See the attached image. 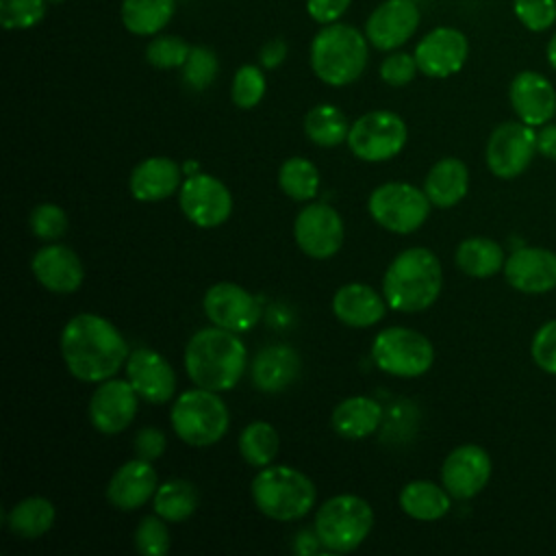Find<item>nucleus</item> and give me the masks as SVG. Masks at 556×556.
<instances>
[{"label": "nucleus", "instance_id": "nucleus-1", "mask_svg": "<svg viewBox=\"0 0 556 556\" xmlns=\"http://www.w3.org/2000/svg\"><path fill=\"white\" fill-rule=\"evenodd\" d=\"M61 354L74 378L104 382L126 365L128 343L109 319L96 313H80L63 326Z\"/></svg>", "mask_w": 556, "mask_h": 556}, {"label": "nucleus", "instance_id": "nucleus-2", "mask_svg": "<svg viewBox=\"0 0 556 556\" xmlns=\"http://www.w3.org/2000/svg\"><path fill=\"white\" fill-rule=\"evenodd\" d=\"M248 365V352L237 332L213 326L198 330L185 348V369L195 387L228 391L237 387Z\"/></svg>", "mask_w": 556, "mask_h": 556}, {"label": "nucleus", "instance_id": "nucleus-3", "mask_svg": "<svg viewBox=\"0 0 556 556\" xmlns=\"http://www.w3.org/2000/svg\"><path fill=\"white\" fill-rule=\"evenodd\" d=\"M443 287V269L428 248L402 250L387 267L382 295L393 311L419 313L432 306Z\"/></svg>", "mask_w": 556, "mask_h": 556}, {"label": "nucleus", "instance_id": "nucleus-4", "mask_svg": "<svg viewBox=\"0 0 556 556\" xmlns=\"http://www.w3.org/2000/svg\"><path fill=\"white\" fill-rule=\"evenodd\" d=\"M367 37L350 24H324L311 43V67L315 76L330 87L354 83L367 65Z\"/></svg>", "mask_w": 556, "mask_h": 556}, {"label": "nucleus", "instance_id": "nucleus-5", "mask_svg": "<svg viewBox=\"0 0 556 556\" xmlns=\"http://www.w3.org/2000/svg\"><path fill=\"white\" fill-rule=\"evenodd\" d=\"M317 491L313 480L289 465H267L252 480L256 508L276 521H295L311 513Z\"/></svg>", "mask_w": 556, "mask_h": 556}, {"label": "nucleus", "instance_id": "nucleus-6", "mask_svg": "<svg viewBox=\"0 0 556 556\" xmlns=\"http://www.w3.org/2000/svg\"><path fill=\"white\" fill-rule=\"evenodd\" d=\"M374 510L367 500L341 493L326 500L315 513V539L330 552H354L371 532Z\"/></svg>", "mask_w": 556, "mask_h": 556}, {"label": "nucleus", "instance_id": "nucleus-7", "mask_svg": "<svg viewBox=\"0 0 556 556\" xmlns=\"http://www.w3.org/2000/svg\"><path fill=\"white\" fill-rule=\"evenodd\" d=\"M228 426V406L217 391L195 387L180 393L172 406V428L187 445H213L226 434Z\"/></svg>", "mask_w": 556, "mask_h": 556}, {"label": "nucleus", "instance_id": "nucleus-8", "mask_svg": "<svg viewBox=\"0 0 556 556\" xmlns=\"http://www.w3.org/2000/svg\"><path fill=\"white\" fill-rule=\"evenodd\" d=\"M371 358L378 369L400 378H417L434 363L430 339L413 328H387L371 343Z\"/></svg>", "mask_w": 556, "mask_h": 556}, {"label": "nucleus", "instance_id": "nucleus-9", "mask_svg": "<svg viewBox=\"0 0 556 556\" xmlns=\"http://www.w3.org/2000/svg\"><path fill=\"white\" fill-rule=\"evenodd\" d=\"M430 204L426 191L408 182H384L367 200L374 222L395 235H410L421 228L428 219Z\"/></svg>", "mask_w": 556, "mask_h": 556}, {"label": "nucleus", "instance_id": "nucleus-10", "mask_svg": "<svg viewBox=\"0 0 556 556\" xmlns=\"http://www.w3.org/2000/svg\"><path fill=\"white\" fill-rule=\"evenodd\" d=\"M408 130L393 111H369L352 122L348 146L352 154L367 163H380L397 156L406 146Z\"/></svg>", "mask_w": 556, "mask_h": 556}, {"label": "nucleus", "instance_id": "nucleus-11", "mask_svg": "<svg viewBox=\"0 0 556 556\" xmlns=\"http://www.w3.org/2000/svg\"><path fill=\"white\" fill-rule=\"evenodd\" d=\"M536 152V132L519 122H504L493 128L486 141V167L493 176L510 180L526 172Z\"/></svg>", "mask_w": 556, "mask_h": 556}, {"label": "nucleus", "instance_id": "nucleus-12", "mask_svg": "<svg viewBox=\"0 0 556 556\" xmlns=\"http://www.w3.org/2000/svg\"><path fill=\"white\" fill-rule=\"evenodd\" d=\"M178 204L185 217L198 228H217L232 213L228 187L211 174H191L178 191Z\"/></svg>", "mask_w": 556, "mask_h": 556}, {"label": "nucleus", "instance_id": "nucleus-13", "mask_svg": "<svg viewBox=\"0 0 556 556\" xmlns=\"http://www.w3.org/2000/svg\"><path fill=\"white\" fill-rule=\"evenodd\" d=\"M343 219L341 215L324 202H313L304 206L293 222V237L298 248L311 258H330L339 252L343 243Z\"/></svg>", "mask_w": 556, "mask_h": 556}, {"label": "nucleus", "instance_id": "nucleus-14", "mask_svg": "<svg viewBox=\"0 0 556 556\" xmlns=\"http://www.w3.org/2000/svg\"><path fill=\"white\" fill-rule=\"evenodd\" d=\"M202 308L213 326L232 332H248L261 319L258 300L235 282H217L208 287L202 300Z\"/></svg>", "mask_w": 556, "mask_h": 556}, {"label": "nucleus", "instance_id": "nucleus-15", "mask_svg": "<svg viewBox=\"0 0 556 556\" xmlns=\"http://www.w3.org/2000/svg\"><path fill=\"white\" fill-rule=\"evenodd\" d=\"M469 56V41L463 30L454 26H437L426 33L417 48L415 61L421 74L430 78H447L463 70Z\"/></svg>", "mask_w": 556, "mask_h": 556}, {"label": "nucleus", "instance_id": "nucleus-16", "mask_svg": "<svg viewBox=\"0 0 556 556\" xmlns=\"http://www.w3.org/2000/svg\"><path fill=\"white\" fill-rule=\"evenodd\" d=\"M137 391L128 380L109 378L93 391L87 415L91 426L102 434H117L126 430L137 415Z\"/></svg>", "mask_w": 556, "mask_h": 556}, {"label": "nucleus", "instance_id": "nucleus-17", "mask_svg": "<svg viewBox=\"0 0 556 556\" xmlns=\"http://www.w3.org/2000/svg\"><path fill=\"white\" fill-rule=\"evenodd\" d=\"M491 478V456L484 447L465 443L452 450L441 467V482L456 500L478 495Z\"/></svg>", "mask_w": 556, "mask_h": 556}, {"label": "nucleus", "instance_id": "nucleus-18", "mask_svg": "<svg viewBox=\"0 0 556 556\" xmlns=\"http://www.w3.org/2000/svg\"><path fill=\"white\" fill-rule=\"evenodd\" d=\"M419 17L413 0H384L367 17L365 37L376 50H395L415 35Z\"/></svg>", "mask_w": 556, "mask_h": 556}, {"label": "nucleus", "instance_id": "nucleus-19", "mask_svg": "<svg viewBox=\"0 0 556 556\" xmlns=\"http://www.w3.org/2000/svg\"><path fill=\"white\" fill-rule=\"evenodd\" d=\"M126 378L137 395L150 404H165L174 397L176 374L172 365L150 348H139L128 354Z\"/></svg>", "mask_w": 556, "mask_h": 556}, {"label": "nucleus", "instance_id": "nucleus-20", "mask_svg": "<svg viewBox=\"0 0 556 556\" xmlns=\"http://www.w3.org/2000/svg\"><path fill=\"white\" fill-rule=\"evenodd\" d=\"M508 100L515 115L528 126H543L556 115V89L534 70L519 72L508 87Z\"/></svg>", "mask_w": 556, "mask_h": 556}, {"label": "nucleus", "instance_id": "nucleus-21", "mask_svg": "<svg viewBox=\"0 0 556 556\" xmlns=\"http://www.w3.org/2000/svg\"><path fill=\"white\" fill-rule=\"evenodd\" d=\"M506 282L521 293L556 289V254L545 248H519L504 263Z\"/></svg>", "mask_w": 556, "mask_h": 556}, {"label": "nucleus", "instance_id": "nucleus-22", "mask_svg": "<svg viewBox=\"0 0 556 556\" xmlns=\"http://www.w3.org/2000/svg\"><path fill=\"white\" fill-rule=\"evenodd\" d=\"M30 269L37 282L52 293H74L85 280V267L78 254L61 243L39 248L30 258Z\"/></svg>", "mask_w": 556, "mask_h": 556}, {"label": "nucleus", "instance_id": "nucleus-23", "mask_svg": "<svg viewBox=\"0 0 556 556\" xmlns=\"http://www.w3.org/2000/svg\"><path fill=\"white\" fill-rule=\"evenodd\" d=\"M156 489V469L150 460L137 456L115 469L106 486V500L117 510H137L154 497Z\"/></svg>", "mask_w": 556, "mask_h": 556}, {"label": "nucleus", "instance_id": "nucleus-24", "mask_svg": "<svg viewBox=\"0 0 556 556\" xmlns=\"http://www.w3.org/2000/svg\"><path fill=\"white\" fill-rule=\"evenodd\" d=\"M387 300L369 285L348 282L332 298L334 317L350 328L376 326L387 315Z\"/></svg>", "mask_w": 556, "mask_h": 556}, {"label": "nucleus", "instance_id": "nucleus-25", "mask_svg": "<svg viewBox=\"0 0 556 556\" xmlns=\"http://www.w3.org/2000/svg\"><path fill=\"white\" fill-rule=\"evenodd\" d=\"M180 165L167 156H150L130 174V193L139 202H156L174 195L180 187Z\"/></svg>", "mask_w": 556, "mask_h": 556}, {"label": "nucleus", "instance_id": "nucleus-26", "mask_svg": "<svg viewBox=\"0 0 556 556\" xmlns=\"http://www.w3.org/2000/svg\"><path fill=\"white\" fill-rule=\"evenodd\" d=\"M300 374V356L285 343L263 348L252 361V382L265 393L287 389Z\"/></svg>", "mask_w": 556, "mask_h": 556}, {"label": "nucleus", "instance_id": "nucleus-27", "mask_svg": "<svg viewBox=\"0 0 556 556\" xmlns=\"http://www.w3.org/2000/svg\"><path fill=\"white\" fill-rule=\"evenodd\" d=\"M428 200L439 208H450L458 204L469 191V169L460 159L445 156L437 161L424 182Z\"/></svg>", "mask_w": 556, "mask_h": 556}, {"label": "nucleus", "instance_id": "nucleus-28", "mask_svg": "<svg viewBox=\"0 0 556 556\" xmlns=\"http://www.w3.org/2000/svg\"><path fill=\"white\" fill-rule=\"evenodd\" d=\"M382 421V406L367 395H352L341 400L330 417L334 432L343 439H365L378 430Z\"/></svg>", "mask_w": 556, "mask_h": 556}, {"label": "nucleus", "instance_id": "nucleus-29", "mask_svg": "<svg viewBox=\"0 0 556 556\" xmlns=\"http://www.w3.org/2000/svg\"><path fill=\"white\" fill-rule=\"evenodd\" d=\"M400 508L417 521H437L450 513L452 495L430 480H413L400 491Z\"/></svg>", "mask_w": 556, "mask_h": 556}, {"label": "nucleus", "instance_id": "nucleus-30", "mask_svg": "<svg viewBox=\"0 0 556 556\" xmlns=\"http://www.w3.org/2000/svg\"><path fill=\"white\" fill-rule=\"evenodd\" d=\"M176 13V0H122L119 17L128 33L150 37L163 30Z\"/></svg>", "mask_w": 556, "mask_h": 556}, {"label": "nucleus", "instance_id": "nucleus-31", "mask_svg": "<svg viewBox=\"0 0 556 556\" xmlns=\"http://www.w3.org/2000/svg\"><path fill=\"white\" fill-rule=\"evenodd\" d=\"M54 504L48 497L30 495L20 500L7 515V528L20 539H39L54 526Z\"/></svg>", "mask_w": 556, "mask_h": 556}, {"label": "nucleus", "instance_id": "nucleus-32", "mask_svg": "<svg viewBox=\"0 0 556 556\" xmlns=\"http://www.w3.org/2000/svg\"><path fill=\"white\" fill-rule=\"evenodd\" d=\"M504 263L502 245L486 237H469L456 248V265L471 278H491L504 269Z\"/></svg>", "mask_w": 556, "mask_h": 556}, {"label": "nucleus", "instance_id": "nucleus-33", "mask_svg": "<svg viewBox=\"0 0 556 556\" xmlns=\"http://www.w3.org/2000/svg\"><path fill=\"white\" fill-rule=\"evenodd\" d=\"M154 513L161 515L165 521L180 523L189 519L198 508V491L189 480L174 478L159 484L152 497Z\"/></svg>", "mask_w": 556, "mask_h": 556}, {"label": "nucleus", "instance_id": "nucleus-34", "mask_svg": "<svg viewBox=\"0 0 556 556\" xmlns=\"http://www.w3.org/2000/svg\"><path fill=\"white\" fill-rule=\"evenodd\" d=\"M350 126L345 113L334 104H317L304 117L306 137L321 148H334L348 141Z\"/></svg>", "mask_w": 556, "mask_h": 556}, {"label": "nucleus", "instance_id": "nucleus-35", "mask_svg": "<svg viewBox=\"0 0 556 556\" xmlns=\"http://www.w3.org/2000/svg\"><path fill=\"white\" fill-rule=\"evenodd\" d=\"M280 437L267 421H252L239 434V454L252 467H267L278 456Z\"/></svg>", "mask_w": 556, "mask_h": 556}, {"label": "nucleus", "instance_id": "nucleus-36", "mask_svg": "<svg viewBox=\"0 0 556 556\" xmlns=\"http://www.w3.org/2000/svg\"><path fill=\"white\" fill-rule=\"evenodd\" d=\"M278 185L291 200L306 202L313 200L319 189V172L313 161L291 156L278 169Z\"/></svg>", "mask_w": 556, "mask_h": 556}, {"label": "nucleus", "instance_id": "nucleus-37", "mask_svg": "<svg viewBox=\"0 0 556 556\" xmlns=\"http://www.w3.org/2000/svg\"><path fill=\"white\" fill-rule=\"evenodd\" d=\"M217 72H219V61L215 52L206 46H193L182 65V80L189 89L202 91L215 80Z\"/></svg>", "mask_w": 556, "mask_h": 556}, {"label": "nucleus", "instance_id": "nucleus-38", "mask_svg": "<svg viewBox=\"0 0 556 556\" xmlns=\"http://www.w3.org/2000/svg\"><path fill=\"white\" fill-rule=\"evenodd\" d=\"M191 46L176 35H159L146 48V61L156 70H174L182 67Z\"/></svg>", "mask_w": 556, "mask_h": 556}, {"label": "nucleus", "instance_id": "nucleus-39", "mask_svg": "<svg viewBox=\"0 0 556 556\" xmlns=\"http://www.w3.org/2000/svg\"><path fill=\"white\" fill-rule=\"evenodd\" d=\"M265 74L258 65H241L235 72L230 98L239 109H254L265 96Z\"/></svg>", "mask_w": 556, "mask_h": 556}, {"label": "nucleus", "instance_id": "nucleus-40", "mask_svg": "<svg viewBox=\"0 0 556 556\" xmlns=\"http://www.w3.org/2000/svg\"><path fill=\"white\" fill-rule=\"evenodd\" d=\"M172 539L167 523L161 515H148L139 521L135 530V549L143 556H165L169 552Z\"/></svg>", "mask_w": 556, "mask_h": 556}, {"label": "nucleus", "instance_id": "nucleus-41", "mask_svg": "<svg viewBox=\"0 0 556 556\" xmlns=\"http://www.w3.org/2000/svg\"><path fill=\"white\" fill-rule=\"evenodd\" d=\"M46 0H0V24L7 30H26L46 17Z\"/></svg>", "mask_w": 556, "mask_h": 556}, {"label": "nucleus", "instance_id": "nucleus-42", "mask_svg": "<svg viewBox=\"0 0 556 556\" xmlns=\"http://www.w3.org/2000/svg\"><path fill=\"white\" fill-rule=\"evenodd\" d=\"M517 22L530 33H545L556 24V0H513Z\"/></svg>", "mask_w": 556, "mask_h": 556}, {"label": "nucleus", "instance_id": "nucleus-43", "mask_svg": "<svg viewBox=\"0 0 556 556\" xmlns=\"http://www.w3.org/2000/svg\"><path fill=\"white\" fill-rule=\"evenodd\" d=\"M30 232L43 241H56L67 232V215L59 204L46 202L30 211Z\"/></svg>", "mask_w": 556, "mask_h": 556}, {"label": "nucleus", "instance_id": "nucleus-44", "mask_svg": "<svg viewBox=\"0 0 556 556\" xmlns=\"http://www.w3.org/2000/svg\"><path fill=\"white\" fill-rule=\"evenodd\" d=\"M530 354L541 371L556 376V319L545 321L534 332Z\"/></svg>", "mask_w": 556, "mask_h": 556}, {"label": "nucleus", "instance_id": "nucleus-45", "mask_svg": "<svg viewBox=\"0 0 556 556\" xmlns=\"http://www.w3.org/2000/svg\"><path fill=\"white\" fill-rule=\"evenodd\" d=\"M417 72L419 67H417L415 54H406V52H393L380 65V78L391 87L408 85Z\"/></svg>", "mask_w": 556, "mask_h": 556}, {"label": "nucleus", "instance_id": "nucleus-46", "mask_svg": "<svg viewBox=\"0 0 556 556\" xmlns=\"http://www.w3.org/2000/svg\"><path fill=\"white\" fill-rule=\"evenodd\" d=\"M132 445H135V452H137L139 458L152 463L154 458L163 456V452H165V447H167V439H165V434H163L159 428L148 426V428H141V430L137 432Z\"/></svg>", "mask_w": 556, "mask_h": 556}, {"label": "nucleus", "instance_id": "nucleus-47", "mask_svg": "<svg viewBox=\"0 0 556 556\" xmlns=\"http://www.w3.org/2000/svg\"><path fill=\"white\" fill-rule=\"evenodd\" d=\"M352 0H306V11L317 24L337 22L350 7Z\"/></svg>", "mask_w": 556, "mask_h": 556}, {"label": "nucleus", "instance_id": "nucleus-48", "mask_svg": "<svg viewBox=\"0 0 556 556\" xmlns=\"http://www.w3.org/2000/svg\"><path fill=\"white\" fill-rule=\"evenodd\" d=\"M285 59H287V41L280 37L265 41L263 48L258 50V61H261V67H265V70H274V67L282 65Z\"/></svg>", "mask_w": 556, "mask_h": 556}, {"label": "nucleus", "instance_id": "nucleus-49", "mask_svg": "<svg viewBox=\"0 0 556 556\" xmlns=\"http://www.w3.org/2000/svg\"><path fill=\"white\" fill-rule=\"evenodd\" d=\"M536 152L556 161V124H543L536 132Z\"/></svg>", "mask_w": 556, "mask_h": 556}, {"label": "nucleus", "instance_id": "nucleus-50", "mask_svg": "<svg viewBox=\"0 0 556 556\" xmlns=\"http://www.w3.org/2000/svg\"><path fill=\"white\" fill-rule=\"evenodd\" d=\"M545 56H547V63L552 70H556V30L552 33V37L547 39V46H545Z\"/></svg>", "mask_w": 556, "mask_h": 556}, {"label": "nucleus", "instance_id": "nucleus-51", "mask_svg": "<svg viewBox=\"0 0 556 556\" xmlns=\"http://www.w3.org/2000/svg\"><path fill=\"white\" fill-rule=\"evenodd\" d=\"M46 2H52V4H59V2H65V0H46Z\"/></svg>", "mask_w": 556, "mask_h": 556}]
</instances>
